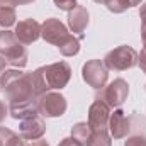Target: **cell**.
<instances>
[{"instance_id":"1","label":"cell","mask_w":146,"mask_h":146,"mask_svg":"<svg viewBox=\"0 0 146 146\" xmlns=\"http://www.w3.org/2000/svg\"><path fill=\"white\" fill-rule=\"evenodd\" d=\"M0 56L7 61V65L14 68H24L27 65V49L9 29L0 33Z\"/></svg>"},{"instance_id":"2","label":"cell","mask_w":146,"mask_h":146,"mask_svg":"<svg viewBox=\"0 0 146 146\" xmlns=\"http://www.w3.org/2000/svg\"><path fill=\"white\" fill-rule=\"evenodd\" d=\"M138 51L127 44L117 46L112 51L106 54V58L102 60L104 65L107 66V70H114V72H126L131 70L138 65Z\"/></svg>"},{"instance_id":"3","label":"cell","mask_w":146,"mask_h":146,"mask_svg":"<svg viewBox=\"0 0 146 146\" xmlns=\"http://www.w3.org/2000/svg\"><path fill=\"white\" fill-rule=\"evenodd\" d=\"M42 80L48 87V90H61L68 85L72 78V66L66 61L51 63L46 66H39Z\"/></svg>"},{"instance_id":"4","label":"cell","mask_w":146,"mask_h":146,"mask_svg":"<svg viewBox=\"0 0 146 146\" xmlns=\"http://www.w3.org/2000/svg\"><path fill=\"white\" fill-rule=\"evenodd\" d=\"M36 106H37V114L41 117H61L66 112L68 102H66V97L61 92L49 90V92L42 94L37 99Z\"/></svg>"},{"instance_id":"5","label":"cell","mask_w":146,"mask_h":146,"mask_svg":"<svg viewBox=\"0 0 146 146\" xmlns=\"http://www.w3.org/2000/svg\"><path fill=\"white\" fill-rule=\"evenodd\" d=\"M82 78L88 87L102 90L109 80V70L102 60H88L82 66Z\"/></svg>"},{"instance_id":"6","label":"cell","mask_w":146,"mask_h":146,"mask_svg":"<svg viewBox=\"0 0 146 146\" xmlns=\"http://www.w3.org/2000/svg\"><path fill=\"white\" fill-rule=\"evenodd\" d=\"M129 95V85L124 78H115L114 82H110L109 85H106L100 90V100H104L109 107H121Z\"/></svg>"},{"instance_id":"7","label":"cell","mask_w":146,"mask_h":146,"mask_svg":"<svg viewBox=\"0 0 146 146\" xmlns=\"http://www.w3.org/2000/svg\"><path fill=\"white\" fill-rule=\"evenodd\" d=\"M70 36L72 34L68 33L66 26L56 17H49L41 24V37L56 48H60Z\"/></svg>"},{"instance_id":"8","label":"cell","mask_w":146,"mask_h":146,"mask_svg":"<svg viewBox=\"0 0 146 146\" xmlns=\"http://www.w3.org/2000/svg\"><path fill=\"white\" fill-rule=\"evenodd\" d=\"M109 117H110V107L104 100H100L97 97L92 102V106L88 107V121H87L88 126L92 127V131L107 129L109 127Z\"/></svg>"},{"instance_id":"9","label":"cell","mask_w":146,"mask_h":146,"mask_svg":"<svg viewBox=\"0 0 146 146\" xmlns=\"http://www.w3.org/2000/svg\"><path fill=\"white\" fill-rule=\"evenodd\" d=\"M109 134L114 139H122L131 133V119L126 115V112L122 109H114V112H110L109 117Z\"/></svg>"},{"instance_id":"10","label":"cell","mask_w":146,"mask_h":146,"mask_svg":"<svg viewBox=\"0 0 146 146\" xmlns=\"http://www.w3.org/2000/svg\"><path fill=\"white\" fill-rule=\"evenodd\" d=\"M15 37L22 44H33L41 37V24L36 19H24L15 24Z\"/></svg>"},{"instance_id":"11","label":"cell","mask_w":146,"mask_h":146,"mask_svg":"<svg viewBox=\"0 0 146 146\" xmlns=\"http://www.w3.org/2000/svg\"><path fill=\"white\" fill-rule=\"evenodd\" d=\"M19 131H21V136L24 139H27V141H37V139H41L46 134V122L42 121L41 115H34V117L21 121Z\"/></svg>"},{"instance_id":"12","label":"cell","mask_w":146,"mask_h":146,"mask_svg":"<svg viewBox=\"0 0 146 146\" xmlns=\"http://www.w3.org/2000/svg\"><path fill=\"white\" fill-rule=\"evenodd\" d=\"M90 22V14L83 5H76L72 12H68V27L73 34H76V37L82 41L85 37V29Z\"/></svg>"},{"instance_id":"13","label":"cell","mask_w":146,"mask_h":146,"mask_svg":"<svg viewBox=\"0 0 146 146\" xmlns=\"http://www.w3.org/2000/svg\"><path fill=\"white\" fill-rule=\"evenodd\" d=\"M9 114H10L14 119H17V121H24V119L39 115V114H37L36 102H17V104H9Z\"/></svg>"},{"instance_id":"14","label":"cell","mask_w":146,"mask_h":146,"mask_svg":"<svg viewBox=\"0 0 146 146\" xmlns=\"http://www.w3.org/2000/svg\"><path fill=\"white\" fill-rule=\"evenodd\" d=\"M0 146H26V143L22 136L19 138V134H15L9 127L0 126Z\"/></svg>"},{"instance_id":"15","label":"cell","mask_w":146,"mask_h":146,"mask_svg":"<svg viewBox=\"0 0 146 146\" xmlns=\"http://www.w3.org/2000/svg\"><path fill=\"white\" fill-rule=\"evenodd\" d=\"M90 134H92V127L88 126V122H76L72 127V138H75L83 146H87L88 139H90Z\"/></svg>"},{"instance_id":"16","label":"cell","mask_w":146,"mask_h":146,"mask_svg":"<svg viewBox=\"0 0 146 146\" xmlns=\"http://www.w3.org/2000/svg\"><path fill=\"white\" fill-rule=\"evenodd\" d=\"M17 14H15V7L10 5H0V26L3 29H9L15 24Z\"/></svg>"},{"instance_id":"17","label":"cell","mask_w":146,"mask_h":146,"mask_svg":"<svg viewBox=\"0 0 146 146\" xmlns=\"http://www.w3.org/2000/svg\"><path fill=\"white\" fill-rule=\"evenodd\" d=\"M87 146H112V138H110L109 131H107V129L92 131Z\"/></svg>"},{"instance_id":"18","label":"cell","mask_w":146,"mask_h":146,"mask_svg":"<svg viewBox=\"0 0 146 146\" xmlns=\"http://www.w3.org/2000/svg\"><path fill=\"white\" fill-rule=\"evenodd\" d=\"M58 49H60V53H61L63 56H66V58L75 56V54L80 53V39L75 36V34H72V36L58 48Z\"/></svg>"},{"instance_id":"19","label":"cell","mask_w":146,"mask_h":146,"mask_svg":"<svg viewBox=\"0 0 146 146\" xmlns=\"http://www.w3.org/2000/svg\"><path fill=\"white\" fill-rule=\"evenodd\" d=\"M54 5L60 9V10H65V12H72L73 9L78 5L76 0H53Z\"/></svg>"},{"instance_id":"20","label":"cell","mask_w":146,"mask_h":146,"mask_svg":"<svg viewBox=\"0 0 146 146\" xmlns=\"http://www.w3.org/2000/svg\"><path fill=\"white\" fill-rule=\"evenodd\" d=\"M139 17H141V41L146 48V2L139 7Z\"/></svg>"},{"instance_id":"21","label":"cell","mask_w":146,"mask_h":146,"mask_svg":"<svg viewBox=\"0 0 146 146\" xmlns=\"http://www.w3.org/2000/svg\"><path fill=\"white\" fill-rule=\"evenodd\" d=\"M124 146H146V136L145 134H134L126 139Z\"/></svg>"},{"instance_id":"22","label":"cell","mask_w":146,"mask_h":146,"mask_svg":"<svg viewBox=\"0 0 146 146\" xmlns=\"http://www.w3.org/2000/svg\"><path fill=\"white\" fill-rule=\"evenodd\" d=\"M36 0H0V5H10V7H17V5H27L33 3Z\"/></svg>"},{"instance_id":"23","label":"cell","mask_w":146,"mask_h":146,"mask_svg":"<svg viewBox=\"0 0 146 146\" xmlns=\"http://www.w3.org/2000/svg\"><path fill=\"white\" fill-rule=\"evenodd\" d=\"M58 146H83V145H82V143H78L75 138H72V136H70V138L61 139V141L58 143Z\"/></svg>"},{"instance_id":"24","label":"cell","mask_w":146,"mask_h":146,"mask_svg":"<svg viewBox=\"0 0 146 146\" xmlns=\"http://www.w3.org/2000/svg\"><path fill=\"white\" fill-rule=\"evenodd\" d=\"M139 56H138V65L141 66V70L146 73V48L141 49V53H138Z\"/></svg>"},{"instance_id":"25","label":"cell","mask_w":146,"mask_h":146,"mask_svg":"<svg viewBox=\"0 0 146 146\" xmlns=\"http://www.w3.org/2000/svg\"><path fill=\"white\" fill-rule=\"evenodd\" d=\"M7 115H9V106H7L3 100H0V124L5 121Z\"/></svg>"},{"instance_id":"26","label":"cell","mask_w":146,"mask_h":146,"mask_svg":"<svg viewBox=\"0 0 146 146\" xmlns=\"http://www.w3.org/2000/svg\"><path fill=\"white\" fill-rule=\"evenodd\" d=\"M33 146H49V145H48V141H42V139H37V141H34V143H33Z\"/></svg>"},{"instance_id":"27","label":"cell","mask_w":146,"mask_h":146,"mask_svg":"<svg viewBox=\"0 0 146 146\" xmlns=\"http://www.w3.org/2000/svg\"><path fill=\"white\" fill-rule=\"evenodd\" d=\"M5 66H7V61H5V60H3V58L0 56V73L5 70Z\"/></svg>"},{"instance_id":"28","label":"cell","mask_w":146,"mask_h":146,"mask_svg":"<svg viewBox=\"0 0 146 146\" xmlns=\"http://www.w3.org/2000/svg\"><path fill=\"white\" fill-rule=\"evenodd\" d=\"M94 2H95V3H102V5L106 3V0H94Z\"/></svg>"},{"instance_id":"29","label":"cell","mask_w":146,"mask_h":146,"mask_svg":"<svg viewBox=\"0 0 146 146\" xmlns=\"http://www.w3.org/2000/svg\"><path fill=\"white\" fill-rule=\"evenodd\" d=\"M145 88H146V85H145Z\"/></svg>"}]
</instances>
